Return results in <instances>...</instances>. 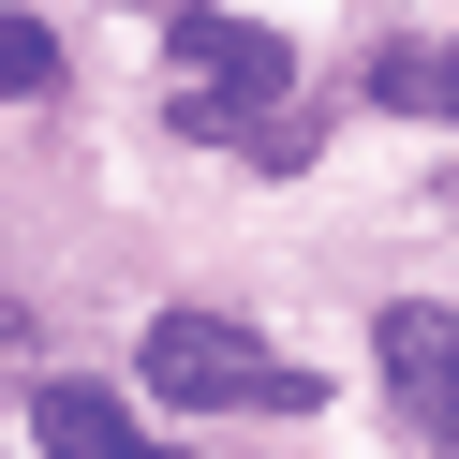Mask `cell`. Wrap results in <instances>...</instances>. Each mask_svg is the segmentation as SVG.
<instances>
[{"label":"cell","mask_w":459,"mask_h":459,"mask_svg":"<svg viewBox=\"0 0 459 459\" xmlns=\"http://www.w3.org/2000/svg\"><path fill=\"white\" fill-rule=\"evenodd\" d=\"M149 385L178 400V415H311V400H326L297 356H267L238 311H149Z\"/></svg>","instance_id":"obj_1"},{"label":"cell","mask_w":459,"mask_h":459,"mask_svg":"<svg viewBox=\"0 0 459 459\" xmlns=\"http://www.w3.org/2000/svg\"><path fill=\"white\" fill-rule=\"evenodd\" d=\"M297 90V45L267 15H178V134H252Z\"/></svg>","instance_id":"obj_2"},{"label":"cell","mask_w":459,"mask_h":459,"mask_svg":"<svg viewBox=\"0 0 459 459\" xmlns=\"http://www.w3.org/2000/svg\"><path fill=\"white\" fill-rule=\"evenodd\" d=\"M370 356H385V385H400V415H415V429L459 415V311L385 297V311H370Z\"/></svg>","instance_id":"obj_3"},{"label":"cell","mask_w":459,"mask_h":459,"mask_svg":"<svg viewBox=\"0 0 459 459\" xmlns=\"http://www.w3.org/2000/svg\"><path fill=\"white\" fill-rule=\"evenodd\" d=\"M30 445L45 459H178L163 429H134V400H104V385H45L30 400Z\"/></svg>","instance_id":"obj_4"},{"label":"cell","mask_w":459,"mask_h":459,"mask_svg":"<svg viewBox=\"0 0 459 459\" xmlns=\"http://www.w3.org/2000/svg\"><path fill=\"white\" fill-rule=\"evenodd\" d=\"M370 104H400V119H459V45H385V60H370Z\"/></svg>","instance_id":"obj_5"},{"label":"cell","mask_w":459,"mask_h":459,"mask_svg":"<svg viewBox=\"0 0 459 459\" xmlns=\"http://www.w3.org/2000/svg\"><path fill=\"white\" fill-rule=\"evenodd\" d=\"M0 90H15V104H45V90H60V45H45V15H0Z\"/></svg>","instance_id":"obj_6"},{"label":"cell","mask_w":459,"mask_h":459,"mask_svg":"<svg viewBox=\"0 0 459 459\" xmlns=\"http://www.w3.org/2000/svg\"><path fill=\"white\" fill-rule=\"evenodd\" d=\"M238 149H252V163H311V149H326V119H311V104H281V119H252Z\"/></svg>","instance_id":"obj_7"},{"label":"cell","mask_w":459,"mask_h":459,"mask_svg":"<svg viewBox=\"0 0 459 459\" xmlns=\"http://www.w3.org/2000/svg\"><path fill=\"white\" fill-rule=\"evenodd\" d=\"M445 459H459V415H445Z\"/></svg>","instance_id":"obj_8"},{"label":"cell","mask_w":459,"mask_h":459,"mask_svg":"<svg viewBox=\"0 0 459 459\" xmlns=\"http://www.w3.org/2000/svg\"><path fill=\"white\" fill-rule=\"evenodd\" d=\"M0 341H15V311H0Z\"/></svg>","instance_id":"obj_9"}]
</instances>
